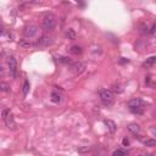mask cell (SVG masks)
<instances>
[{
	"label": "cell",
	"instance_id": "cell-25",
	"mask_svg": "<svg viewBox=\"0 0 156 156\" xmlns=\"http://www.w3.org/2000/svg\"><path fill=\"white\" fill-rule=\"evenodd\" d=\"M4 32H5V31H4V27H3V26H0V36L4 34Z\"/></svg>",
	"mask_w": 156,
	"mask_h": 156
},
{
	"label": "cell",
	"instance_id": "cell-5",
	"mask_svg": "<svg viewBox=\"0 0 156 156\" xmlns=\"http://www.w3.org/2000/svg\"><path fill=\"white\" fill-rule=\"evenodd\" d=\"M38 26L36 24H29V26H27L26 28L23 29V36L26 38H33V37H36L37 36V33H38Z\"/></svg>",
	"mask_w": 156,
	"mask_h": 156
},
{
	"label": "cell",
	"instance_id": "cell-8",
	"mask_svg": "<svg viewBox=\"0 0 156 156\" xmlns=\"http://www.w3.org/2000/svg\"><path fill=\"white\" fill-rule=\"evenodd\" d=\"M104 125L106 126L107 131L110 133H115V132H116V129H117V126H116V123H115L112 120H104Z\"/></svg>",
	"mask_w": 156,
	"mask_h": 156
},
{
	"label": "cell",
	"instance_id": "cell-14",
	"mask_svg": "<svg viewBox=\"0 0 156 156\" xmlns=\"http://www.w3.org/2000/svg\"><path fill=\"white\" fill-rule=\"evenodd\" d=\"M143 143L148 148H155L156 146V140L155 139H144Z\"/></svg>",
	"mask_w": 156,
	"mask_h": 156
},
{
	"label": "cell",
	"instance_id": "cell-2",
	"mask_svg": "<svg viewBox=\"0 0 156 156\" xmlns=\"http://www.w3.org/2000/svg\"><path fill=\"white\" fill-rule=\"evenodd\" d=\"M1 117H3L5 125H6V127H8L9 129H13V131L16 129V122H15V120H13L12 112L9 110V108H5V110H3Z\"/></svg>",
	"mask_w": 156,
	"mask_h": 156
},
{
	"label": "cell",
	"instance_id": "cell-6",
	"mask_svg": "<svg viewBox=\"0 0 156 156\" xmlns=\"http://www.w3.org/2000/svg\"><path fill=\"white\" fill-rule=\"evenodd\" d=\"M71 71L73 72L74 76H80L85 71V65L82 62H74L71 65Z\"/></svg>",
	"mask_w": 156,
	"mask_h": 156
},
{
	"label": "cell",
	"instance_id": "cell-12",
	"mask_svg": "<svg viewBox=\"0 0 156 156\" xmlns=\"http://www.w3.org/2000/svg\"><path fill=\"white\" fill-rule=\"evenodd\" d=\"M65 36H66V38H67V39H70V40H74V39L77 38V33L74 32L72 28H69V29L66 31Z\"/></svg>",
	"mask_w": 156,
	"mask_h": 156
},
{
	"label": "cell",
	"instance_id": "cell-19",
	"mask_svg": "<svg viewBox=\"0 0 156 156\" xmlns=\"http://www.w3.org/2000/svg\"><path fill=\"white\" fill-rule=\"evenodd\" d=\"M112 92L120 94V93L123 92V88H122V85H121V84H115V85H113V88H112Z\"/></svg>",
	"mask_w": 156,
	"mask_h": 156
},
{
	"label": "cell",
	"instance_id": "cell-20",
	"mask_svg": "<svg viewBox=\"0 0 156 156\" xmlns=\"http://www.w3.org/2000/svg\"><path fill=\"white\" fill-rule=\"evenodd\" d=\"M60 61H61V62H64V64H71V62H72V61H71L69 57H65V56L60 57Z\"/></svg>",
	"mask_w": 156,
	"mask_h": 156
},
{
	"label": "cell",
	"instance_id": "cell-7",
	"mask_svg": "<svg viewBox=\"0 0 156 156\" xmlns=\"http://www.w3.org/2000/svg\"><path fill=\"white\" fill-rule=\"evenodd\" d=\"M8 65H9V70H10V74L12 76V78H17V62L16 60L12 56L9 57L8 60Z\"/></svg>",
	"mask_w": 156,
	"mask_h": 156
},
{
	"label": "cell",
	"instance_id": "cell-10",
	"mask_svg": "<svg viewBox=\"0 0 156 156\" xmlns=\"http://www.w3.org/2000/svg\"><path fill=\"white\" fill-rule=\"evenodd\" d=\"M155 62H156V57L151 56V57H149L145 62H143V65H141V66H143L144 69H151V67H154Z\"/></svg>",
	"mask_w": 156,
	"mask_h": 156
},
{
	"label": "cell",
	"instance_id": "cell-26",
	"mask_svg": "<svg viewBox=\"0 0 156 156\" xmlns=\"http://www.w3.org/2000/svg\"><path fill=\"white\" fill-rule=\"evenodd\" d=\"M76 3L80 4V5H83V0H76Z\"/></svg>",
	"mask_w": 156,
	"mask_h": 156
},
{
	"label": "cell",
	"instance_id": "cell-23",
	"mask_svg": "<svg viewBox=\"0 0 156 156\" xmlns=\"http://www.w3.org/2000/svg\"><path fill=\"white\" fill-rule=\"evenodd\" d=\"M4 76V67L0 65V77H3Z\"/></svg>",
	"mask_w": 156,
	"mask_h": 156
},
{
	"label": "cell",
	"instance_id": "cell-16",
	"mask_svg": "<svg viewBox=\"0 0 156 156\" xmlns=\"http://www.w3.org/2000/svg\"><path fill=\"white\" fill-rule=\"evenodd\" d=\"M0 92L4 93H9L10 92V85L5 82H0Z\"/></svg>",
	"mask_w": 156,
	"mask_h": 156
},
{
	"label": "cell",
	"instance_id": "cell-11",
	"mask_svg": "<svg viewBox=\"0 0 156 156\" xmlns=\"http://www.w3.org/2000/svg\"><path fill=\"white\" fill-rule=\"evenodd\" d=\"M50 100L54 104H59V103H61V100H62V97H61V94H59L57 92H52L50 95Z\"/></svg>",
	"mask_w": 156,
	"mask_h": 156
},
{
	"label": "cell",
	"instance_id": "cell-22",
	"mask_svg": "<svg viewBox=\"0 0 156 156\" xmlns=\"http://www.w3.org/2000/svg\"><path fill=\"white\" fill-rule=\"evenodd\" d=\"M92 148H84V149H78V153H85V151H89Z\"/></svg>",
	"mask_w": 156,
	"mask_h": 156
},
{
	"label": "cell",
	"instance_id": "cell-15",
	"mask_svg": "<svg viewBox=\"0 0 156 156\" xmlns=\"http://www.w3.org/2000/svg\"><path fill=\"white\" fill-rule=\"evenodd\" d=\"M29 88H31L29 82H28V80H24V82H23V85H22V93H23V95H24V97L27 95V94H28Z\"/></svg>",
	"mask_w": 156,
	"mask_h": 156
},
{
	"label": "cell",
	"instance_id": "cell-3",
	"mask_svg": "<svg viewBox=\"0 0 156 156\" xmlns=\"http://www.w3.org/2000/svg\"><path fill=\"white\" fill-rule=\"evenodd\" d=\"M100 99L103 101L104 105L110 106L113 104V100H115V94L111 89H103L100 92Z\"/></svg>",
	"mask_w": 156,
	"mask_h": 156
},
{
	"label": "cell",
	"instance_id": "cell-24",
	"mask_svg": "<svg viewBox=\"0 0 156 156\" xmlns=\"http://www.w3.org/2000/svg\"><path fill=\"white\" fill-rule=\"evenodd\" d=\"M155 28H156V26L153 24L151 26V29H150V34H154V33H155Z\"/></svg>",
	"mask_w": 156,
	"mask_h": 156
},
{
	"label": "cell",
	"instance_id": "cell-4",
	"mask_svg": "<svg viewBox=\"0 0 156 156\" xmlns=\"http://www.w3.org/2000/svg\"><path fill=\"white\" fill-rule=\"evenodd\" d=\"M56 26V17L52 13H46L43 18V27L46 31H52Z\"/></svg>",
	"mask_w": 156,
	"mask_h": 156
},
{
	"label": "cell",
	"instance_id": "cell-18",
	"mask_svg": "<svg viewBox=\"0 0 156 156\" xmlns=\"http://www.w3.org/2000/svg\"><path fill=\"white\" fill-rule=\"evenodd\" d=\"M18 45L21 46V48H29V46H32L33 44L31 42H27L26 39H23V40H21V42L18 43Z\"/></svg>",
	"mask_w": 156,
	"mask_h": 156
},
{
	"label": "cell",
	"instance_id": "cell-9",
	"mask_svg": "<svg viewBox=\"0 0 156 156\" xmlns=\"http://www.w3.org/2000/svg\"><path fill=\"white\" fill-rule=\"evenodd\" d=\"M128 131H129L132 134H134V135H139V133H140V127L137 125V123H131V125H128Z\"/></svg>",
	"mask_w": 156,
	"mask_h": 156
},
{
	"label": "cell",
	"instance_id": "cell-13",
	"mask_svg": "<svg viewBox=\"0 0 156 156\" xmlns=\"http://www.w3.org/2000/svg\"><path fill=\"white\" fill-rule=\"evenodd\" d=\"M70 52L73 54V55H80V54L83 52V49L80 48V46H78V45H73V46H71Z\"/></svg>",
	"mask_w": 156,
	"mask_h": 156
},
{
	"label": "cell",
	"instance_id": "cell-21",
	"mask_svg": "<svg viewBox=\"0 0 156 156\" xmlns=\"http://www.w3.org/2000/svg\"><path fill=\"white\" fill-rule=\"evenodd\" d=\"M122 145H123V146H128V145H129V139H128V138H123V140H122Z\"/></svg>",
	"mask_w": 156,
	"mask_h": 156
},
{
	"label": "cell",
	"instance_id": "cell-17",
	"mask_svg": "<svg viewBox=\"0 0 156 156\" xmlns=\"http://www.w3.org/2000/svg\"><path fill=\"white\" fill-rule=\"evenodd\" d=\"M113 156H126L128 155V151L127 150H123V149H117V150H115L112 153Z\"/></svg>",
	"mask_w": 156,
	"mask_h": 156
},
{
	"label": "cell",
	"instance_id": "cell-1",
	"mask_svg": "<svg viewBox=\"0 0 156 156\" xmlns=\"http://www.w3.org/2000/svg\"><path fill=\"white\" fill-rule=\"evenodd\" d=\"M128 107H129L131 112L134 115H143L145 108V103L139 98H134L128 101Z\"/></svg>",
	"mask_w": 156,
	"mask_h": 156
}]
</instances>
